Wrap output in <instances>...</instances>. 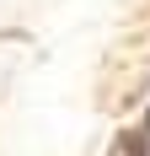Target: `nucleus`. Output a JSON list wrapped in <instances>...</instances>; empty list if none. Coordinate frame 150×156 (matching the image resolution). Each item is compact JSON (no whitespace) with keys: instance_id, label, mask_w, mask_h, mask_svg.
<instances>
[{"instance_id":"1","label":"nucleus","mask_w":150,"mask_h":156,"mask_svg":"<svg viewBox=\"0 0 150 156\" xmlns=\"http://www.w3.org/2000/svg\"><path fill=\"white\" fill-rule=\"evenodd\" d=\"M139 135H145V140H150V113H145V129H139Z\"/></svg>"},{"instance_id":"2","label":"nucleus","mask_w":150,"mask_h":156,"mask_svg":"<svg viewBox=\"0 0 150 156\" xmlns=\"http://www.w3.org/2000/svg\"><path fill=\"white\" fill-rule=\"evenodd\" d=\"M145 156H150V151H145Z\"/></svg>"}]
</instances>
